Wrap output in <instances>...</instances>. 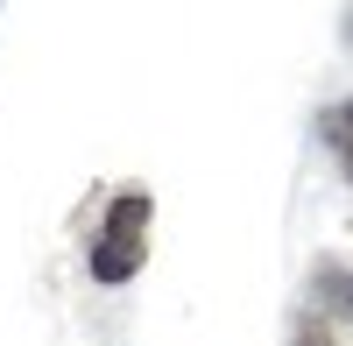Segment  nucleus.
I'll return each instance as SVG.
<instances>
[{
    "label": "nucleus",
    "instance_id": "nucleus-1",
    "mask_svg": "<svg viewBox=\"0 0 353 346\" xmlns=\"http://www.w3.org/2000/svg\"><path fill=\"white\" fill-rule=\"evenodd\" d=\"M141 226H149V198H121L106 212V234L92 247V276L99 283H121V276L141 269Z\"/></svg>",
    "mask_w": 353,
    "mask_h": 346
},
{
    "label": "nucleus",
    "instance_id": "nucleus-2",
    "mask_svg": "<svg viewBox=\"0 0 353 346\" xmlns=\"http://www.w3.org/2000/svg\"><path fill=\"white\" fill-rule=\"evenodd\" d=\"M325 141H332V149H339V163H346V177H353V99L325 113Z\"/></svg>",
    "mask_w": 353,
    "mask_h": 346
},
{
    "label": "nucleus",
    "instance_id": "nucleus-3",
    "mask_svg": "<svg viewBox=\"0 0 353 346\" xmlns=\"http://www.w3.org/2000/svg\"><path fill=\"white\" fill-rule=\"evenodd\" d=\"M332 290H339V304H346V311H353V283H332Z\"/></svg>",
    "mask_w": 353,
    "mask_h": 346
}]
</instances>
